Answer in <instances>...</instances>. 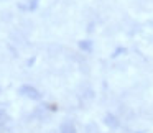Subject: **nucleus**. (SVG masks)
I'll use <instances>...</instances> for the list:
<instances>
[]
</instances>
